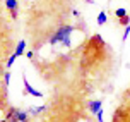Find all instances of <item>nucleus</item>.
Listing matches in <instances>:
<instances>
[{
	"instance_id": "1",
	"label": "nucleus",
	"mask_w": 130,
	"mask_h": 122,
	"mask_svg": "<svg viewBox=\"0 0 130 122\" xmlns=\"http://www.w3.org/2000/svg\"><path fill=\"white\" fill-rule=\"evenodd\" d=\"M74 33V28L72 26H63L57 29V33L50 38V45H57V43H62L65 46H70V34Z\"/></svg>"
},
{
	"instance_id": "2",
	"label": "nucleus",
	"mask_w": 130,
	"mask_h": 122,
	"mask_svg": "<svg viewBox=\"0 0 130 122\" xmlns=\"http://www.w3.org/2000/svg\"><path fill=\"white\" fill-rule=\"evenodd\" d=\"M5 119H7V122H27V112L10 108L9 112H7Z\"/></svg>"
},
{
	"instance_id": "3",
	"label": "nucleus",
	"mask_w": 130,
	"mask_h": 122,
	"mask_svg": "<svg viewBox=\"0 0 130 122\" xmlns=\"http://www.w3.org/2000/svg\"><path fill=\"white\" fill-rule=\"evenodd\" d=\"M113 122H130V107L127 110L123 107L122 108H117L115 117H113Z\"/></svg>"
},
{
	"instance_id": "4",
	"label": "nucleus",
	"mask_w": 130,
	"mask_h": 122,
	"mask_svg": "<svg viewBox=\"0 0 130 122\" xmlns=\"http://www.w3.org/2000/svg\"><path fill=\"white\" fill-rule=\"evenodd\" d=\"M22 83H24V93H26V95H32V96H36V98H43V93L38 91V90H34L31 84H29L26 76H22Z\"/></svg>"
},
{
	"instance_id": "5",
	"label": "nucleus",
	"mask_w": 130,
	"mask_h": 122,
	"mask_svg": "<svg viewBox=\"0 0 130 122\" xmlns=\"http://www.w3.org/2000/svg\"><path fill=\"white\" fill-rule=\"evenodd\" d=\"M5 5H7V9L10 10V17L15 19V17H17V7H19L17 0H5Z\"/></svg>"
},
{
	"instance_id": "6",
	"label": "nucleus",
	"mask_w": 130,
	"mask_h": 122,
	"mask_svg": "<svg viewBox=\"0 0 130 122\" xmlns=\"http://www.w3.org/2000/svg\"><path fill=\"white\" fill-rule=\"evenodd\" d=\"M101 107H103V102H101V100H92V102H89V110H91V114H98V112L101 110Z\"/></svg>"
},
{
	"instance_id": "7",
	"label": "nucleus",
	"mask_w": 130,
	"mask_h": 122,
	"mask_svg": "<svg viewBox=\"0 0 130 122\" xmlns=\"http://www.w3.org/2000/svg\"><path fill=\"white\" fill-rule=\"evenodd\" d=\"M24 52H26V41H19V43H17V46H15V52H14V53H15L17 57H21Z\"/></svg>"
},
{
	"instance_id": "8",
	"label": "nucleus",
	"mask_w": 130,
	"mask_h": 122,
	"mask_svg": "<svg viewBox=\"0 0 130 122\" xmlns=\"http://www.w3.org/2000/svg\"><path fill=\"white\" fill-rule=\"evenodd\" d=\"M45 108H46L45 105H41V107H31V108H29V114H31V115H38V114H41Z\"/></svg>"
},
{
	"instance_id": "9",
	"label": "nucleus",
	"mask_w": 130,
	"mask_h": 122,
	"mask_svg": "<svg viewBox=\"0 0 130 122\" xmlns=\"http://www.w3.org/2000/svg\"><path fill=\"white\" fill-rule=\"evenodd\" d=\"M106 21H108V17H106V12H104V10H101V12L98 14V24H99V26H103L104 22H106Z\"/></svg>"
},
{
	"instance_id": "10",
	"label": "nucleus",
	"mask_w": 130,
	"mask_h": 122,
	"mask_svg": "<svg viewBox=\"0 0 130 122\" xmlns=\"http://www.w3.org/2000/svg\"><path fill=\"white\" fill-rule=\"evenodd\" d=\"M118 24L120 26H128L130 24V16H123V17H118Z\"/></svg>"
},
{
	"instance_id": "11",
	"label": "nucleus",
	"mask_w": 130,
	"mask_h": 122,
	"mask_svg": "<svg viewBox=\"0 0 130 122\" xmlns=\"http://www.w3.org/2000/svg\"><path fill=\"white\" fill-rule=\"evenodd\" d=\"M115 16H117V19H118V17H123V16H127V10H125L123 7H120V9L115 10Z\"/></svg>"
},
{
	"instance_id": "12",
	"label": "nucleus",
	"mask_w": 130,
	"mask_h": 122,
	"mask_svg": "<svg viewBox=\"0 0 130 122\" xmlns=\"http://www.w3.org/2000/svg\"><path fill=\"white\" fill-rule=\"evenodd\" d=\"M15 58H17V55H15V53H14L12 57H9V60H7V69H10V67H12V64L15 62Z\"/></svg>"
},
{
	"instance_id": "13",
	"label": "nucleus",
	"mask_w": 130,
	"mask_h": 122,
	"mask_svg": "<svg viewBox=\"0 0 130 122\" xmlns=\"http://www.w3.org/2000/svg\"><path fill=\"white\" fill-rule=\"evenodd\" d=\"M128 34H130V24L128 26H125V31H123V41H127V38H128Z\"/></svg>"
},
{
	"instance_id": "14",
	"label": "nucleus",
	"mask_w": 130,
	"mask_h": 122,
	"mask_svg": "<svg viewBox=\"0 0 130 122\" xmlns=\"http://www.w3.org/2000/svg\"><path fill=\"white\" fill-rule=\"evenodd\" d=\"M4 79H5V84L9 86V83H10V71H7L5 74H4Z\"/></svg>"
},
{
	"instance_id": "15",
	"label": "nucleus",
	"mask_w": 130,
	"mask_h": 122,
	"mask_svg": "<svg viewBox=\"0 0 130 122\" xmlns=\"http://www.w3.org/2000/svg\"><path fill=\"white\" fill-rule=\"evenodd\" d=\"M96 115H98V122H103V120H104V119H103V108L99 110V112H98Z\"/></svg>"
},
{
	"instance_id": "16",
	"label": "nucleus",
	"mask_w": 130,
	"mask_h": 122,
	"mask_svg": "<svg viewBox=\"0 0 130 122\" xmlns=\"http://www.w3.org/2000/svg\"><path fill=\"white\" fill-rule=\"evenodd\" d=\"M0 122H7V119H4V120H0Z\"/></svg>"
}]
</instances>
